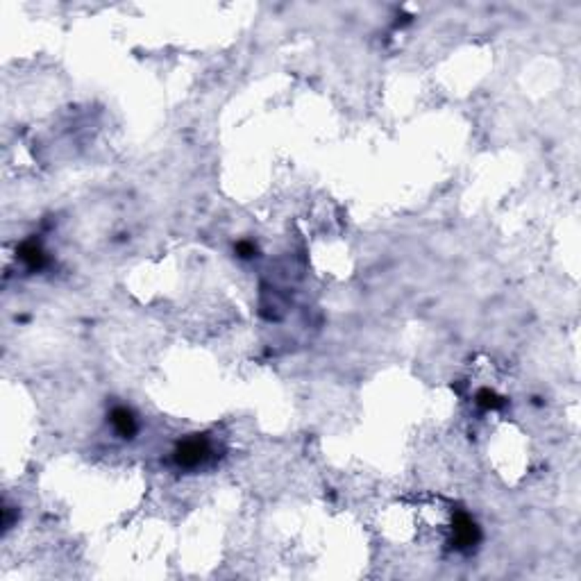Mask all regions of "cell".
Masks as SVG:
<instances>
[{
  "mask_svg": "<svg viewBox=\"0 0 581 581\" xmlns=\"http://www.w3.org/2000/svg\"><path fill=\"white\" fill-rule=\"evenodd\" d=\"M207 454H209L207 443H202L198 438H191V440H184V443L177 447L175 459L179 465H184V468H195V465H200L204 459H207Z\"/></svg>",
  "mask_w": 581,
  "mask_h": 581,
  "instance_id": "cell-1",
  "label": "cell"
},
{
  "mask_svg": "<svg viewBox=\"0 0 581 581\" xmlns=\"http://www.w3.org/2000/svg\"><path fill=\"white\" fill-rule=\"evenodd\" d=\"M111 422H114V427L118 429L120 436L134 433V415L129 413L127 409H116V411L111 413Z\"/></svg>",
  "mask_w": 581,
  "mask_h": 581,
  "instance_id": "cell-2",
  "label": "cell"
}]
</instances>
